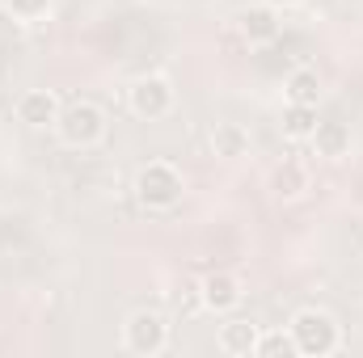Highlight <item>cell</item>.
<instances>
[{"label":"cell","mask_w":363,"mask_h":358,"mask_svg":"<svg viewBox=\"0 0 363 358\" xmlns=\"http://www.w3.org/2000/svg\"><path fill=\"white\" fill-rule=\"evenodd\" d=\"M317 105H296V101H283V118H279V131H283V139H291V144H308L313 139V131H317Z\"/></svg>","instance_id":"8fae6325"},{"label":"cell","mask_w":363,"mask_h":358,"mask_svg":"<svg viewBox=\"0 0 363 358\" xmlns=\"http://www.w3.org/2000/svg\"><path fill=\"white\" fill-rule=\"evenodd\" d=\"M308 144L317 148L321 161H342V156H351V127L347 122H317Z\"/></svg>","instance_id":"7c38bea8"},{"label":"cell","mask_w":363,"mask_h":358,"mask_svg":"<svg viewBox=\"0 0 363 358\" xmlns=\"http://www.w3.org/2000/svg\"><path fill=\"white\" fill-rule=\"evenodd\" d=\"M287 333L296 342V354H304V358H325L342 346V325L325 308H300L291 316Z\"/></svg>","instance_id":"7a4b0ae2"},{"label":"cell","mask_w":363,"mask_h":358,"mask_svg":"<svg viewBox=\"0 0 363 358\" xmlns=\"http://www.w3.org/2000/svg\"><path fill=\"white\" fill-rule=\"evenodd\" d=\"M283 101L317 105V101H321V76H317L313 68H296V72H287V81H283Z\"/></svg>","instance_id":"5bb4252c"},{"label":"cell","mask_w":363,"mask_h":358,"mask_svg":"<svg viewBox=\"0 0 363 358\" xmlns=\"http://www.w3.org/2000/svg\"><path fill=\"white\" fill-rule=\"evenodd\" d=\"M258 358H291L296 354V342L287 329H271V333H258V346H254Z\"/></svg>","instance_id":"9a60e30c"},{"label":"cell","mask_w":363,"mask_h":358,"mask_svg":"<svg viewBox=\"0 0 363 358\" xmlns=\"http://www.w3.org/2000/svg\"><path fill=\"white\" fill-rule=\"evenodd\" d=\"M60 97L51 89H26L17 97V122L21 127H30V131H47V127H55V118H60Z\"/></svg>","instance_id":"ba28073f"},{"label":"cell","mask_w":363,"mask_h":358,"mask_svg":"<svg viewBox=\"0 0 363 358\" xmlns=\"http://www.w3.org/2000/svg\"><path fill=\"white\" fill-rule=\"evenodd\" d=\"M127 105H131L135 118H148V122L165 118L174 110V85H169V76H140V81H131Z\"/></svg>","instance_id":"5b68a950"},{"label":"cell","mask_w":363,"mask_h":358,"mask_svg":"<svg viewBox=\"0 0 363 358\" xmlns=\"http://www.w3.org/2000/svg\"><path fill=\"white\" fill-rule=\"evenodd\" d=\"M267 190L279 202H296V198L308 194V169L300 161H279L271 169V178H267Z\"/></svg>","instance_id":"30bf717a"},{"label":"cell","mask_w":363,"mask_h":358,"mask_svg":"<svg viewBox=\"0 0 363 358\" xmlns=\"http://www.w3.org/2000/svg\"><path fill=\"white\" fill-rule=\"evenodd\" d=\"M237 34L250 42V47H262V42H274L279 38V8H271L267 0L262 4H245L237 17H233Z\"/></svg>","instance_id":"52a82bcc"},{"label":"cell","mask_w":363,"mask_h":358,"mask_svg":"<svg viewBox=\"0 0 363 358\" xmlns=\"http://www.w3.org/2000/svg\"><path fill=\"white\" fill-rule=\"evenodd\" d=\"M123 346L127 354H140V358H157L169 350V321L152 308H140L127 316L123 325Z\"/></svg>","instance_id":"277c9868"},{"label":"cell","mask_w":363,"mask_h":358,"mask_svg":"<svg viewBox=\"0 0 363 358\" xmlns=\"http://www.w3.org/2000/svg\"><path fill=\"white\" fill-rule=\"evenodd\" d=\"M131 194L144 211H174L186 194V178L169 161H148V165H140V173L131 181Z\"/></svg>","instance_id":"6da1fadb"},{"label":"cell","mask_w":363,"mask_h":358,"mask_svg":"<svg viewBox=\"0 0 363 358\" xmlns=\"http://www.w3.org/2000/svg\"><path fill=\"white\" fill-rule=\"evenodd\" d=\"M267 4H271V8H279V13H283V8H296V4H304V0H267Z\"/></svg>","instance_id":"e0dca14e"},{"label":"cell","mask_w":363,"mask_h":358,"mask_svg":"<svg viewBox=\"0 0 363 358\" xmlns=\"http://www.w3.org/2000/svg\"><path fill=\"white\" fill-rule=\"evenodd\" d=\"M241 295H245V291H241V278L228 274V270H216V274H207V278L199 282V304H203L207 312H216V316L237 312Z\"/></svg>","instance_id":"8992f818"},{"label":"cell","mask_w":363,"mask_h":358,"mask_svg":"<svg viewBox=\"0 0 363 358\" xmlns=\"http://www.w3.org/2000/svg\"><path fill=\"white\" fill-rule=\"evenodd\" d=\"M258 333H262V329H258L254 321L228 312V321L216 329V346H220L224 354H233V358H250L254 354V346H258Z\"/></svg>","instance_id":"9c48e42d"},{"label":"cell","mask_w":363,"mask_h":358,"mask_svg":"<svg viewBox=\"0 0 363 358\" xmlns=\"http://www.w3.org/2000/svg\"><path fill=\"white\" fill-rule=\"evenodd\" d=\"M4 8H9L17 21L34 25V21H43V17L51 13V0H4Z\"/></svg>","instance_id":"2e32d148"},{"label":"cell","mask_w":363,"mask_h":358,"mask_svg":"<svg viewBox=\"0 0 363 358\" xmlns=\"http://www.w3.org/2000/svg\"><path fill=\"white\" fill-rule=\"evenodd\" d=\"M106 110L101 105H93V101H72V105H64L60 110V118H55V135H60V144L64 148H77V152H85V148H97L101 139H106Z\"/></svg>","instance_id":"3957f363"},{"label":"cell","mask_w":363,"mask_h":358,"mask_svg":"<svg viewBox=\"0 0 363 358\" xmlns=\"http://www.w3.org/2000/svg\"><path fill=\"white\" fill-rule=\"evenodd\" d=\"M211 152H216L220 161H241V156H250V131H245L241 122H216V131H211Z\"/></svg>","instance_id":"4fadbf2b"}]
</instances>
